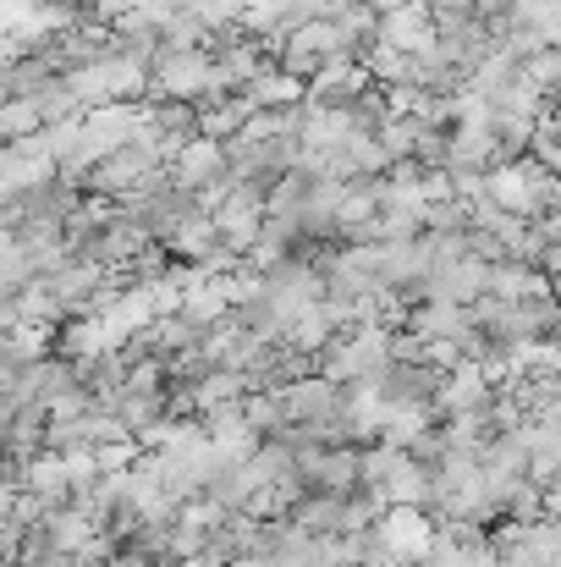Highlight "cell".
<instances>
[{"mask_svg": "<svg viewBox=\"0 0 561 567\" xmlns=\"http://www.w3.org/2000/svg\"><path fill=\"white\" fill-rule=\"evenodd\" d=\"M485 198H490L501 215L534 226V220H551V209H557V177H551L534 155L501 161V166L485 172Z\"/></svg>", "mask_w": 561, "mask_h": 567, "instance_id": "cell-1", "label": "cell"}, {"mask_svg": "<svg viewBox=\"0 0 561 567\" xmlns=\"http://www.w3.org/2000/svg\"><path fill=\"white\" fill-rule=\"evenodd\" d=\"M364 491L380 496L385 507H429V496H435V468L418 463V457L402 452V446L374 441V446H364Z\"/></svg>", "mask_w": 561, "mask_h": 567, "instance_id": "cell-2", "label": "cell"}, {"mask_svg": "<svg viewBox=\"0 0 561 567\" xmlns=\"http://www.w3.org/2000/svg\"><path fill=\"white\" fill-rule=\"evenodd\" d=\"M391 364V326H353L320 353V375L336 385H380Z\"/></svg>", "mask_w": 561, "mask_h": 567, "instance_id": "cell-3", "label": "cell"}, {"mask_svg": "<svg viewBox=\"0 0 561 567\" xmlns=\"http://www.w3.org/2000/svg\"><path fill=\"white\" fill-rule=\"evenodd\" d=\"M149 89L166 94L172 105H204V100H215V55L209 50H155Z\"/></svg>", "mask_w": 561, "mask_h": 567, "instance_id": "cell-4", "label": "cell"}, {"mask_svg": "<svg viewBox=\"0 0 561 567\" xmlns=\"http://www.w3.org/2000/svg\"><path fill=\"white\" fill-rule=\"evenodd\" d=\"M264 215H270L264 209V183H248V177H231L226 198L209 209V220H215V231H220V243L231 254H248V243L259 237Z\"/></svg>", "mask_w": 561, "mask_h": 567, "instance_id": "cell-5", "label": "cell"}, {"mask_svg": "<svg viewBox=\"0 0 561 567\" xmlns=\"http://www.w3.org/2000/svg\"><path fill=\"white\" fill-rule=\"evenodd\" d=\"M435 529H440V524L429 518V507H385L380 524H374V535H380V546L391 551V563H407V567H418L429 557Z\"/></svg>", "mask_w": 561, "mask_h": 567, "instance_id": "cell-6", "label": "cell"}, {"mask_svg": "<svg viewBox=\"0 0 561 567\" xmlns=\"http://www.w3.org/2000/svg\"><path fill=\"white\" fill-rule=\"evenodd\" d=\"M490 292V265L474 259V254H457V259H440L424 281L418 298H435V303H457V309H474L479 298Z\"/></svg>", "mask_w": 561, "mask_h": 567, "instance_id": "cell-7", "label": "cell"}, {"mask_svg": "<svg viewBox=\"0 0 561 567\" xmlns=\"http://www.w3.org/2000/svg\"><path fill=\"white\" fill-rule=\"evenodd\" d=\"M490 402H496V380L485 375V364H474V359H457L446 370V380H440V391H435V413L440 419L490 413Z\"/></svg>", "mask_w": 561, "mask_h": 567, "instance_id": "cell-8", "label": "cell"}, {"mask_svg": "<svg viewBox=\"0 0 561 567\" xmlns=\"http://www.w3.org/2000/svg\"><path fill=\"white\" fill-rule=\"evenodd\" d=\"M374 44L424 61V55L440 44V39H435V11H429V0H413V6H402V11H385L380 28H374Z\"/></svg>", "mask_w": 561, "mask_h": 567, "instance_id": "cell-9", "label": "cell"}, {"mask_svg": "<svg viewBox=\"0 0 561 567\" xmlns=\"http://www.w3.org/2000/svg\"><path fill=\"white\" fill-rule=\"evenodd\" d=\"M166 172H172V183H177V188L198 198L209 183H220V177L231 172V155H226V144H215V138H198V133H193L183 150L172 155V166H166Z\"/></svg>", "mask_w": 561, "mask_h": 567, "instance_id": "cell-10", "label": "cell"}, {"mask_svg": "<svg viewBox=\"0 0 561 567\" xmlns=\"http://www.w3.org/2000/svg\"><path fill=\"white\" fill-rule=\"evenodd\" d=\"M364 94H370V72H364L359 55H336V61H325L309 78V100L314 105H359Z\"/></svg>", "mask_w": 561, "mask_h": 567, "instance_id": "cell-11", "label": "cell"}, {"mask_svg": "<svg viewBox=\"0 0 561 567\" xmlns=\"http://www.w3.org/2000/svg\"><path fill=\"white\" fill-rule=\"evenodd\" d=\"M407 331H413L418 342H451V348H463V342L474 337V315L457 309V303H435V298H424V303L407 315Z\"/></svg>", "mask_w": 561, "mask_h": 567, "instance_id": "cell-12", "label": "cell"}, {"mask_svg": "<svg viewBox=\"0 0 561 567\" xmlns=\"http://www.w3.org/2000/svg\"><path fill=\"white\" fill-rule=\"evenodd\" d=\"M242 94H248L259 111H298V105H309V83L292 78V72H281V66H264Z\"/></svg>", "mask_w": 561, "mask_h": 567, "instance_id": "cell-13", "label": "cell"}, {"mask_svg": "<svg viewBox=\"0 0 561 567\" xmlns=\"http://www.w3.org/2000/svg\"><path fill=\"white\" fill-rule=\"evenodd\" d=\"M44 535H50V546L61 551V557H77L94 535H100V524L89 518V507H77V502H66V507H55L50 518H44Z\"/></svg>", "mask_w": 561, "mask_h": 567, "instance_id": "cell-14", "label": "cell"}, {"mask_svg": "<svg viewBox=\"0 0 561 567\" xmlns=\"http://www.w3.org/2000/svg\"><path fill=\"white\" fill-rule=\"evenodd\" d=\"M512 28L540 33L546 44H561V0H507Z\"/></svg>", "mask_w": 561, "mask_h": 567, "instance_id": "cell-15", "label": "cell"}, {"mask_svg": "<svg viewBox=\"0 0 561 567\" xmlns=\"http://www.w3.org/2000/svg\"><path fill=\"white\" fill-rule=\"evenodd\" d=\"M177 6H183V17H193V22L209 28V33L242 28V0H177Z\"/></svg>", "mask_w": 561, "mask_h": 567, "instance_id": "cell-16", "label": "cell"}, {"mask_svg": "<svg viewBox=\"0 0 561 567\" xmlns=\"http://www.w3.org/2000/svg\"><path fill=\"white\" fill-rule=\"evenodd\" d=\"M518 72H523V83H534L546 100H557V94H561V44L540 50V55H529Z\"/></svg>", "mask_w": 561, "mask_h": 567, "instance_id": "cell-17", "label": "cell"}, {"mask_svg": "<svg viewBox=\"0 0 561 567\" xmlns=\"http://www.w3.org/2000/svg\"><path fill=\"white\" fill-rule=\"evenodd\" d=\"M209 39H215V33H209V28H198V22L183 17V11L160 28V50H209Z\"/></svg>", "mask_w": 561, "mask_h": 567, "instance_id": "cell-18", "label": "cell"}, {"mask_svg": "<svg viewBox=\"0 0 561 567\" xmlns=\"http://www.w3.org/2000/svg\"><path fill=\"white\" fill-rule=\"evenodd\" d=\"M546 226H551V254H546V276H551V281H561V220L551 215Z\"/></svg>", "mask_w": 561, "mask_h": 567, "instance_id": "cell-19", "label": "cell"}, {"mask_svg": "<svg viewBox=\"0 0 561 567\" xmlns=\"http://www.w3.org/2000/svg\"><path fill=\"white\" fill-rule=\"evenodd\" d=\"M28 6H33V0H0V33H11V28L28 17Z\"/></svg>", "mask_w": 561, "mask_h": 567, "instance_id": "cell-20", "label": "cell"}, {"mask_svg": "<svg viewBox=\"0 0 561 567\" xmlns=\"http://www.w3.org/2000/svg\"><path fill=\"white\" fill-rule=\"evenodd\" d=\"M540 496H546V518H551V524H561V480H551Z\"/></svg>", "mask_w": 561, "mask_h": 567, "instance_id": "cell-21", "label": "cell"}, {"mask_svg": "<svg viewBox=\"0 0 561 567\" xmlns=\"http://www.w3.org/2000/svg\"><path fill=\"white\" fill-rule=\"evenodd\" d=\"M374 17H385V11H402V6H413V0H364Z\"/></svg>", "mask_w": 561, "mask_h": 567, "instance_id": "cell-22", "label": "cell"}, {"mask_svg": "<svg viewBox=\"0 0 561 567\" xmlns=\"http://www.w3.org/2000/svg\"><path fill=\"white\" fill-rule=\"evenodd\" d=\"M6 100H17V94H11V72L0 66V105H6Z\"/></svg>", "mask_w": 561, "mask_h": 567, "instance_id": "cell-23", "label": "cell"}, {"mask_svg": "<svg viewBox=\"0 0 561 567\" xmlns=\"http://www.w3.org/2000/svg\"><path fill=\"white\" fill-rule=\"evenodd\" d=\"M551 215H557V220H561V177H557V209H551Z\"/></svg>", "mask_w": 561, "mask_h": 567, "instance_id": "cell-24", "label": "cell"}, {"mask_svg": "<svg viewBox=\"0 0 561 567\" xmlns=\"http://www.w3.org/2000/svg\"><path fill=\"white\" fill-rule=\"evenodd\" d=\"M44 6H72V0H44Z\"/></svg>", "mask_w": 561, "mask_h": 567, "instance_id": "cell-25", "label": "cell"}, {"mask_svg": "<svg viewBox=\"0 0 561 567\" xmlns=\"http://www.w3.org/2000/svg\"><path fill=\"white\" fill-rule=\"evenodd\" d=\"M0 457H6V435H0Z\"/></svg>", "mask_w": 561, "mask_h": 567, "instance_id": "cell-26", "label": "cell"}]
</instances>
